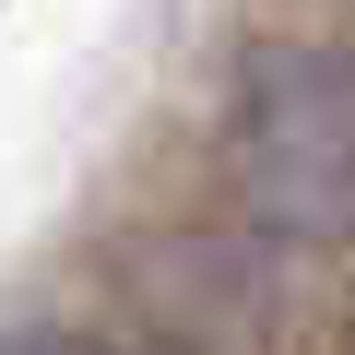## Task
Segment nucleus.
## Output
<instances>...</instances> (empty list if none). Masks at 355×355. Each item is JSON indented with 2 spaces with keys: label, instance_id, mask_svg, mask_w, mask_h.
I'll return each instance as SVG.
<instances>
[{
  "label": "nucleus",
  "instance_id": "nucleus-1",
  "mask_svg": "<svg viewBox=\"0 0 355 355\" xmlns=\"http://www.w3.org/2000/svg\"><path fill=\"white\" fill-rule=\"evenodd\" d=\"M225 190L284 237H355V48L272 36L225 83Z\"/></svg>",
  "mask_w": 355,
  "mask_h": 355
},
{
  "label": "nucleus",
  "instance_id": "nucleus-2",
  "mask_svg": "<svg viewBox=\"0 0 355 355\" xmlns=\"http://www.w3.org/2000/svg\"><path fill=\"white\" fill-rule=\"evenodd\" d=\"M0 355H107L95 331H0Z\"/></svg>",
  "mask_w": 355,
  "mask_h": 355
}]
</instances>
